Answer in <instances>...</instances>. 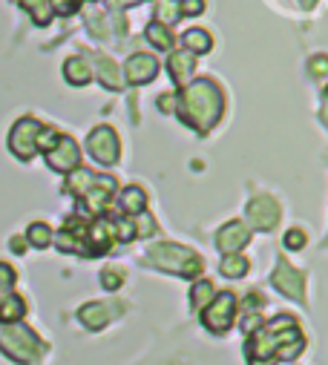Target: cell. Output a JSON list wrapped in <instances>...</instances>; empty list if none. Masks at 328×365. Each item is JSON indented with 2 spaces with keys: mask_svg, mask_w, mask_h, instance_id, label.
<instances>
[{
  "mask_svg": "<svg viewBox=\"0 0 328 365\" xmlns=\"http://www.w3.org/2000/svg\"><path fill=\"white\" fill-rule=\"evenodd\" d=\"M222 110H225V96L210 78H199V81L185 83L182 96H179V118L188 127L207 135L219 124Z\"/></svg>",
  "mask_w": 328,
  "mask_h": 365,
  "instance_id": "obj_1",
  "label": "cell"
},
{
  "mask_svg": "<svg viewBox=\"0 0 328 365\" xmlns=\"http://www.w3.org/2000/svg\"><path fill=\"white\" fill-rule=\"evenodd\" d=\"M297 339H302V334L297 331L294 317L280 314L277 319L265 322V325L254 334L248 351H251V356H254L257 362H260V359H271L274 354H280V359H294V356L302 351V345L288 348V342H297Z\"/></svg>",
  "mask_w": 328,
  "mask_h": 365,
  "instance_id": "obj_2",
  "label": "cell"
},
{
  "mask_svg": "<svg viewBox=\"0 0 328 365\" xmlns=\"http://www.w3.org/2000/svg\"><path fill=\"white\" fill-rule=\"evenodd\" d=\"M147 262L168 270V273H179V277H199L202 273V256H196L193 250H188L185 245H170V242H161L155 247L147 250Z\"/></svg>",
  "mask_w": 328,
  "mask_h": 365,
  "instance_id": "obj_3",
  "label": "cell"
},
{
  "mask_svg": "<svg viewBox=\"0 0 328 365\" xmlns=\"http://www.w3.org/2000/svg\"><path fill=\"white\" fill-rule=\"evenodd\" d=\"M233 317H236V297L230 291H219V297H213L210 305L205 308L202 322L210 334H225L233 325Z\"/></svg>",
  "mask_w": 328,
  "mask_h": 365,
  "instance_id": "obj_4",
  "label": "cell"
},
{
  "mask_svg": "<svg viewBox=\"0 0 328 365\" xmlns=\"http://www.w3.org/2000/svg\"><path fill=\"white\" fill-rule=\"evenodd\" d=\"M41 121H35V118H21L15 127H12V133H9V150L21 158V161H29L32 155H35V150H38V133H41Z\"/></svg>",
  "mask_w": 328,
  "mask_h": 365,
  "instance_id": "obj_5",
  "label": "cell"
},
{
  "mask_svg": "<svg viewBox=\"0 0 328 365\" xmlns=\"http://www.w3.org/2000/svg\"><path fill=\"white\" fill-rule=\"evenodd\" d=\"M87 150H90V155H93L98 164L110 167V164H116L118 155H121V141H118V135H116L113 127H96V130L90 133V138H87Z\"/></svg>",
  "mask_w": 328,
  "mask_h": 365,
  "instance_id": "obj_6",
  "label": "cell"
},
{
  "mask_svg": "<svg viewBox=\"0 0 328 365\" xmlns=\"http://www.w3.org/2000/svg\"><path fill=\"white\" fill-rule=\"evenodd\" d=\"M0 348H4V354L12 356L15 362H29L38 351V336L26 328H15V331L0 334Z\"/></svg>",
  "mask_w": 328,
  "mask_h": 365,
  "instance_id": "obj_7",
  "label": "cell"
},
{
  "mask_svg": "<svg viewBox=\"0 0 328 365\" xmlns=\"http://www.w3.org/2000/svg\"><path fill=\"white\" fill-rule=\"evenodd\" d=\"M46 164H49L52 170H58V173H72V170H78V164H81V150H78L75 138L61 135V138L55 141V147L46 150Z\"/></svg>",
  "mask_w": 328,
  "mask_h": 365,
  "instance_id": "obj_8",
  "label": "cell"
},
{
  "mask_svg": "<svg viewBox=\"0 0 328 365\" xmlns=\"http://www.w3.org/2000/svg\"><path fill=\"white\" fill-rule=\"evenodd\" d=\"M248 222L257 230H274L280 225V205L271 196H254L248 202Z\"/></svg>",
  "mask_w": 328,
  "mask_h": 365,
  "instance_id": "obj_9",
  "label": "cell"
},
{
  "mask_svg": "<svg viewBox=\"0 0 328 365\" xmlns=\"http://www.w3.org/2000/svg\"><path fill=\"white\" fill-rule=\"evenodd\" d=\"M155 72H158V61H155L153 55H147V52H135V55H130L127 63H124V78H127V83H133V86H141V83L153 81Z\"/></svg>",
  "mask_w": 328,
  "mask_h": 365,
  "instance_id": "obj_10",
  "label": "cell"
},
{
  "mask_svg": "<svg viewBox=\"0 0 328 365\" xmlns=\"http://www.w3.org/2000/svg\"><path fill=\"white\" fill-rule=\"evenodd\" d=\"M251 242V230L245 222H227L219 233H216V247L225 250L227 256L230 253H239V247H245Z\"/></svg>",
  "mask_w": 328,
  "mask_h": 365,
  "instance_id": "obj_11",
  "label": "cell"
},
{
  "mask_svg": "<svg viewBox=\"0 0 328 365\" xmlns=\"http://www.w3.org/2000/svg\"><path fill=\"white\" fill-rule=\"evenodd\" d=\"M271 282H274L285 297H291V299H299V302H302L305 279H302V273H299L297 267H291V264L280 262V264H277V270H274V277H271Z\"/></svg>",
  "mask_w": 328,
  "mask_h": 365,
  "instance_id": "obj_12",
  "label": "cell"
},
{
  "mask_svg": "<svg viewBox=\"0 0 328 365\" xmlns=\"http://www.w3.org/2000/svg\"><path fill=\"white\" fill-rule=\"evenodd\" d=\"M113 193H116V178L98 175L96 185H93L84 196H81V202H84V207H87L90 213H101V210L107 207V202L113 199Z\"/></svg>",
  "mask_w": 328,
  "mask_h": 365,
  "instance_id": "obj_13",
  "label": "cell"
},
{
  "mask_svg": "<svg viewBox=\"0 0 328 365\" xmlns=\"http://www.w3.org/2000/svg\"><path fill=\"white\" fill-rule=\"evenodd\" d=\"M193 69H196V55H193V52H188V49L173 52V55H170V61H168V72H170L173 83H179V86H185V83L190 81Z\"/></svg>",
  "mask_w": 328,
  "mask_h": 365,
  "instance_id": "obj_14",
  "label": "cell"
},
{
  "mask_svg": "<svg viewBox=\"0 0 328 365\" xmlns=\"http://www.w3.org/2000/svg\"><path fill=\"white\" fill-rule=\"evenodd\" d=\"M63 78H66L72 86H87L90 78H93V69H90V63H87L84 58H69V61L63 63Z\"/></svg>",
  "mask_w": 328,
  "mask_h": 365,
  "instance_id": "obj_15",
  "label": "cell"
},
{
  "mask_svg": "<svg viewBox=\"0 0 328 365\" xmlns=\"http://www.w3.org/2000/svg\"><path fill=\"white\" fill-rule=\"evenodd\" d=\"M24 314H26V305H24V299L18 294H9V297L0 299V322L4 325H15Z\"/></svg>",
  "mask_w": 328,
  "mask_h": 365,
  "instance_id": "obj_16",
  "label": "cell"
},
{
  "mask_svg": "<svg viewBox=\"0 0 328 365\" xmlns=\"http://www.w3.org/2000/svg\"><path fill=\"white\" fill-rule=\"evenodd\" d=\"M144 207H147V193H144L141 187L130 185V187L121 193V210H124L127 216H138V213H144Z\"/></svg>",
  "mask_w": 328,
  "mask_h": 365,
  "instance_id": "obj_17",
  "label": "cell"
},
{
  "mask_svg": "<svg viewBox=\"0 0 328 365\" xmlns=\"http://www.w3.org/2000/svg\"><path fill=\"white\" fill-rule=\"evenodd\" d=\"M78 317H81V322H84L90 331H98V328L107 325V308H104L101 302H90V305H84V308L78 311Z\"/></svg>",
  "mask_w": 328,
  "mask_h": 365,
  "instance_id": "obj_18",
  "label": "cell"
},
{
  "mask_svg": "<svg viewBox=\"0 0 328 365\" xmlns=\"http://www.w3.org/2000/svg\"><path fill=\"white\" fill-rule=\"evenodd\" d=\"M182 41H185V49L193 52V55H205V52L213 49V38L205 29H188Z\"/></svg>",
  "mask_w": 328,
  "mask_h": 365,
  "instance_id": "obj_19",
  "label": "cell"
},
{
  "mask_svg": "<svg viewBox=\"0 0 328 365\" xmlns=\"http://www.w3.org/2000/svg\"><path fill=\"white\" fill-rule=\"evenodd\" d=\"M144 35H147V41H150L155 49H173V35H170V29L164 26V24H158V21L147 24Z\"/></svg>",
  "mask_w": 328,
  "mask_h": 365,
  "instance_id": "obj_20",
  "label": "cell"
},
{
  "mask_svg": "<svg viewBox=\"0 0 328 365\" xmlns=\"http://www.w3.org/2000/svg\"><path fill=\"white\" fill-rule=\"evenodd\" d=\"M96 178H98V175H93L90 170H72V178L66 181V190L81 199V196H84V193L96 185Z\"/></svg>",
  "mask_w": 328,
  "mask_h": 365,
  "instance_id": "obj_21",
  "label": "cell"
},
{
  "mask_svg": "<svg viewBox=\"0 0 328 365\" xmlns=\"http://www.w3.org/2000/svg\"><path fill=\"white\" fill-rule=\"evenodd\" d=\"M24 9L35 18L38 26H46L52 21V0H24Z\"/></svg>",
  "mask_w": 328,
  "mask_h": 365,
  "instance_id": "obj_22",
  "label": "cell"
},
{
  "mask_svg": "<svg viewBox=\"0 0 328 365\" xmlns=\"http://www.w3.org/2000/svg\"><path fill=\"white\" fill-rule=\"evenodd\" d=\"M98 78H101V83H104L107 89H121V72H118L116 61L101 58V61H98Z\"/></svg>",
  "mask_w": 328,
  "mask_h": 365,
  "instance_id": "obj_23",
  "label": "cell"
},
{
  "mask_svg": "<svg viewBox=\"0 0 328 365\" xmlns=\"http://www.w3.org/2000/svg\"><path fill=\"white\" fill-rule=\"evenodd\" d=\"M222 273H225V277H230V279L245 277V273H248V259L239 256V253L225 256V259H222Z\"/></svg>",
  "mask_w": 328,
  "mask_h": 365,
  "instance_id": "obj_24",
  "label": "cell"
},
{
  "mask_svg": "<svg viewBox=\"0 0 328 365\" xmlns=\"http://www.w3.org/2000/svg\"><path fill=\"white\" fill-rule=\"evenodd\" d=\"M26 242L35 245V247H46V245L52 242V230H49V225H43V222H32L29 230H26Z\"/></svg>",
  "mask_w": 328,
  "mask_h": 365,
  "instance_id": "obj_25",
  "label": "cell"
},
{
  "mask_svg": "<svg viewBox=\"0 0 328 365\" xmlns=\"http://www.w3.org/2000/svg\"><path fill=\"white\" fill-rule=\"evenodd\" d=\"M213 297H216V294H213V285H210L207 279H202V282L193 285V291H190V305H193L196 311H202L205 305H210Z\"/></svg>",
  "mask_w": 328,
  "mask_h": 365,
  "instance_id": "obj_26",
  "label": "cell"
},
{
  "mask_svg": "<svg viewBox=\"0 0 328 365\" xmlns=\"http://www.w3.org/2000/svg\"><path fill=\"white\" fill-rule=\"evenodd\" d=\"M155 18H158V24H164V26L182 21V15H179V0H161L158 9H155Z\"/></svg>",
  "mask_w": 328,
  "mask_h": 365,
  "instance_id": "obj_27",
  "label": "cell"
},
{
  "mask_svg": "<svg viewBox=\"0 0 328 365\" xmlns=\"http://www.w3.org/2000/svg\"><path fill=\"white\" fill-rule=\"evenodd\" d=\"M12 285H15V270L0 262V299L12 294Z\"/></svg>",
  "mask_w": 328,
  "mask_h": 365,
  "instance_id": "obj_28",
  "label": "cell"
},
{
  "mask_svg": "<svg viewBox=\"0 0 328 365\" xmlns=\"http://www.w3.org/2000/svg\"><path fill=\"white\" fill-rule=\"evenodd\" d=\"M205 12V0H179V15L182 18H196Z\"/></svg>",
  "mask_w": 328,
  "mask_h": 365,
  "instance_id": "obj_29",
  "label": "cell"
},
{
  "mask_svg": "<svg viewBox=\"0 0 328 365\" xmlns=\"http://www.w3.org/2000/svg\"><path fill=\"white\" fill-rule=\"evenodd\" d=\"M121 282H124V273H121L118 267H110V270H104V273H101V285H104L107 291L121 288Z\"/></svg>",
  "mask_w": 328,
  "mask_h": 365,
  "instance_id": "obj_30",
  "label": "cell"
},
{
  "mask_svg": "<svg viewBox=\"0 0 328 365\" xmlns=\"http://www.w3.org/2000/svg\"><path fill=\"white\" fill-rule=\"evenodd\" d=\"M285 247H291V250H302V247H305V233H302L299 227L288 230V233H285Z\"/></svg>",
  "mask_w": 328,
  "mask_h": 365,
  "instance_id": "obj_31",
  "label": "cell"
},
{
  "mask_svg": "<svg viewBox=\"0 0 328 365\" xmlns=\"http://www.w3.org/2000/svg\"><path fill=\"white\" fill-rule=\"evenodd\" d=\"M308 72L311 75H325L328 72V55H314L308 61Z\"/></svg>",
  "mask_w": 328,
  "mask_h": 365,
  "instance_id": "obj_32",
  "label": "cell"
},
{
  "mask_svg": "<svg viewBox=\"0 0 328 365\" xmlns=\"http://www.w3.org/2000/svg\"><path fill=\"white\" fill-rule=\"evenodd\" d=\"M170 104L176 107V98H173V96H161V98H158V107H161L164 113H170Z\"/></svg>",
  "mask_w": 328,
  "mask_h": 365,
  "instance_id": "obj_33",
  "label": "cell"
},
{
  "mask_svg": "<svg viewBox=\"0 0 328 365\" xmlns=\"http://www.w3.org/2000/svg\"><path fill=\"white\" fill-rule=\"evenodd\" d=\"M12 250H15V253H24V250H26V247H24V239H21V236H15V239H12Z\"/></svg>",
  "mask_w": 328,
  "mask_h": 365,
  "instance_id": "obj_34",
  "label": "cell"
},
{
  "mask_svg": "<svg viewBox=\"0 0 328 365\" xmlns=\"http://www.w3.org/2000/svg\"><path fill=\"white\" fill-rule=\"evenodd\" d=\"M325 98H328V86H325Z\"/></svg>",
  "mask_w": 328,
  "mask_h": 365,
  "instance_id": "obj_35",
  "label": "cell"
}]
</instances>
